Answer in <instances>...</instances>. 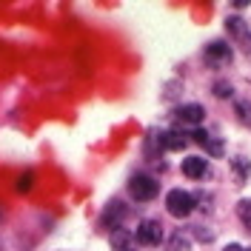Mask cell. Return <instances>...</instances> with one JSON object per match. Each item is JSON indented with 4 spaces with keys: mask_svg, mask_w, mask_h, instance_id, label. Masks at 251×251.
<instances>
[{
    "mask_svg": "<svg viewBox=\"0 0 251 251\" xmlns=\"http://www.w3.org/2000/svg\"><path fill=\"white\" fill-rule=\"evenodd\" d=\"M194 205H197V197L194 194H188L183 188H172L169 194H166V208H169V214L177 220L188 217L191 211H194Z\"/></svg>",
    "mask_w": 251,
    "mask_h": 251,
    "instance_id": "cell-1",
    "label": "cell"
},
{
    "mask_svg": "<svg viewBox=\"0 0 251 251\" xmlns=\"http://www.w3.org/2000/svg\"><path fill=\"white\" fill-rule=\"evenodd\" d=\"M237 217H240V223L251 231V200H240V203H237Z\"/></svg>",
    "mask_w": 251,
    "mask_h": 251,
    "instance_id": "cell-14",
    "label": "cell"
},
{
    "mask_svg": "<svg viewBox=\"0 0 251 251\" xmlns=\"http://www.w3.org/2000/svg\"><path fill=\"white\" fill-rule=\"evenodd\" d=\"M111 251H137V240L126 228H114L111 231Z\"/></svg>",
    "mask_w": 251,
    "mask_h": 251,
    "instance_id": "cell-9",
    "label": "cell"
},
{
    "mask_svg": "<svg viewBox=\"0 0 251 251\" xmlns=\"http://www.w3.org/2000/svg\"><path fill=\"white\" fill-rule=\"evenodd\" d=\"M134 240L140 246H160L163 243V223L160 220H140V226L134 231Z\"/></svg>",
    "mask_w": 251,
    "mask_h": 251,
    "instance_id": "cell-4",
    "label": "cell"
},
{
    "mask_svg": "<svg viewBox=\"0 0 251 251\" xmlns=\"http://www.w3.org/2000/svg\"><path fill=\"white\" fill-rule=\"evenodd\" d=\"M226 31H228L231 37H237V40L249 34V29H246V20H243V17H228V20H226Z\"/></svg>",
    "mask_w": 251,
    "mask_h": 251,
    "instance_id": "cell-12",
    "label": "cell"
},
{
    "mask_svg": "<svg viewBox=\"0 0 251 251\" xmlns=\"http://www.w3.org/2000/svg\"><path fill=\"white\" fill-rule=\"evenodd\" d=\"M191 249V240H188L186 231H174L172 240H169V251H188Z\"/></svg>",
    "mask_w": 251,
    "mask_h": 251,
    "instance_id": "cell-13",
    "label": "cell"
},
{
    "mask_svg": "<svg viewBox=\"0 0 251 251\" xmlns=\"http://www.w3.org/2000/svg\"><path fill=\"white\" fill-rule=\"evenodd\" d=\"M246 251H251V249H246Z\"/></svg>",
    "mask_w": 251,
    "mask_h": 251,
    "instance_id": "cell-20",
    "label": "cell"
},
{
    "mask_svg": "<svg viewBox=\"0 0 251 251\" xmlns=\"http://www.w3.org/2000/svg\"><path fill=\"white\" fill-rule=\"evenodd\" d=\"M223 251H246V249H243V246H237V243H231V246H226Z\"/></svg>",
    "mask_w": 251,
    "mask_h": 251,
    "instance_id": "cell-19",
    "label": "cell"
},
{
    "mask_svg": "<svg viewBox=\"0 0 251 251\" xmlns=\"http://www.w3.org/2000/svg\"><path fill=\"white\" fill-rule=\"evenodd\" d=\"M228 166H231V174H234V183H237V186H246V183H249V174H251L249 157L237 154V157H231V160H228Z\"/></svg>",
    "mask_w": 251,
    "mask_h": 251,
    "instance_id": "cell-10",
    "label": "cell"
},
{
    "mask_svg": "<svg viewBox=\"0 0 251 251\" xmlns=\"http://www.w3.org/2000/svg\"><path fill=\"white\" fill-rule=\"evenodd\" d=\"M231 92H234V89H231V83H226V80H217V83H214V94H217L220 100L231 97Z\"/></svg>",
    "mask_w": 251,
    "mask_h": 251,
    "instance_id": "cell-16",
    "label": "cell"
},
{
    "mask_svg": "<svg viewBox=\"0 0 251 251\" xmlns=\"http://www.w3.org/2000/svg\"><path fill=\"white\" fill-rule=\"evenodd\" d=\"M31 183H34V177H31V172H26V174H20V180L15 183V188L20 191V194H26L31 188Z\"/></svg>",
    "mask_w": 251,
    "mask_h": 251,
    "instance_id": "cell-17",
    "label": "cell"
},
{
    "mask_svg": "<svg viewBox=\"0 0 251 251\" xmlns=\"http://www.w3.org/2000/svg\"><path fill=\"white\" fill-rule=\"evenodd\" d=\"M128 194L134 200H140V203H149V200H154L157 194H160V183H157L154 177H149V174H134L128 180Z\"/></svg>",
    "mask_w": 251,
    "mask_h": 251,
    "instance_id": "cell-2",
    "label": "cell"
},
{
    "mask_svg": "<svg viewBox=\"0 0 251 251\" xmlns=\"http://www.w3.org/2000/svg\"><path fill=\"white\" fill-rule=\"evenodd\" d=\"M208 160L205 157H186L183 160V174L186 177H191V180H203V177H208Z\"/></svg>",
    "mask_w": 251,
    "mask_h": 251,
    "instance_id": "cell-8",
    "label": "cell"
},
{
    "mask_svg": "<svg viewBox=\"0 0 251 251\" xmlns=\"http://www.w3.org/2000/svg\"><path fill=\"white\" fill-rule=\"evenodd\" d=\"M160 137V149L163 151H183L188 146V134L180 131V128H172V131H157Z\"/></svg>",
    "mask_w": 251,
    "mask_h": 251,
    "instance_id": "cell-6",
    "label": "cell"
},
{
    "mask_svg": "<svg viewBox=\"0 0 251 251\" xmlns=\"http://www.w3.org/2000/svg\"><path fill=\"white\" fill-rule=\"evenodd\" d=\"M123 214H126V208H123V203H109V208H106V214H103V226L109 228V231H114V228H120L117 223L123 220Z\"/></svg>",
    "mask_w": 251,
    "mask_h": 251,
    "instance_id": "cell-11",
    "label": "cell"
},
{
    "mask_svg": "<svg viewBox=\"0 0 251 251\" xmlns=\"http://www.w3.org/2000/svg\"><path fill=\"white\" fill-rule=\"evenodd\" d=\"M205 117V109L200 103H188V106H180V109H174V120L177 126H200Z\"/></svg>",
    "mask_w": 251,
    "mask_h": 251,
    "instance_id": "cell-5",
    "label": "cell"
},
{
    "mask_svg": "<svg viewBox=\"0 0 251 251\" xmlns=\"http://www.w3.org/2000/svg\"><path fill=\"white\" fill-rule=\"evenodd\" d=\"M191 140L200 143L205 151H208V157H223L226 154V146H223V140L220 137H214V134H208V131H191Z\"/></svg>",
    "mask_w": 251,
    "mask_h": 251,
    "instance_id": "cell-7",
    "label": "cell"
},
{
    "mask_svg": "<svg viewBox=\"0 0 251 251\" xmlns=\"http://www.w3.org/2000/svg\"><path fill=\"white\" fill-rule=\"evenodd\" d=\"M203 57L208 66H214V69H223V66H228L231 57H234V49L228 46V43H223V40H211L208 46H205Z\"/></svg>",
    "mask_w": 251,
    "mask_h": 251,
    "instance_id": "cell-3",
    "label": "cell"
},
{
    "mask_svg": "<svg viewBox=\"0 0 251 251\" xmlns=\"http://www.w3.org/2000/svg\"><path fill=\"white\" fill-rule=\"evenodd\" d=\"M194 234H197V240H203V243H211V240H214V234H211V231H205L203 226H197V231H194Z\"/></svg>",
    "mask_w": 251,
    "mask_h": 251,
    "instance_id": "cell-18",
    "label": "cell"
},
{
    "mask_svg": "<svg viewBox=\"0 0 251 251\" xmlns=\"http://www.w3.org/2000/svg\"><path fill=\"white\" fill-rule=\"evenodd\" d=\"M237 120L243 126H251V103L249 100H237Z\"/></svg>",
    "mask_w": 251,
    "mask_h": 251,
    "instance_id": "cell-15",
    "label": "cell"
}]
</instances>
